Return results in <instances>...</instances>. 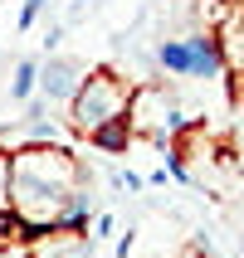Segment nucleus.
Returning a JSON list of instances; mask_svg holds the SVG:
<instances>
[{
  "label": "nucleus",
  "instance_id": "nucleus-1",
  "mask_svg": "<svg viewBox=\"0 0 244 258\" xmlns=\"http://www.w3.org/2000/svg\"><path fill=\"white\" fill-rule=\"evenodd\" d=\"M93 210L83 166L64 142H25L10 151V219L15 234L39 239L49 229H78Z\"/></svg>",
  "mask_w": 244,
  "mask_h": 258
},
{
  "label": "nucleus",
  "instance_id": "nucleus-2",
  "mask_svg": "<svg viewBox=\"0 0 244 258\" xmlns=\"http://www.w3.org/2000/svg\"><path fill=\"white\" fill-rule=\"evenodd\" d=\"M127 102H132V83L122 73L93 69V73H83L78 93L69 98V127L78 132V137H93V132L108 127V122H122V117H127Z\"/></svg>",
  "mask_w": 244,
  "mask_h": 258
},
{
  "label": "nucleus",
  "instance_id": "nucleus-3",
  "mask_svg": "<svg viewBox=\"0 0 244 258\" xmlns=\"http://www.w3.org/2000/svg\"><path fill=\"white\" fill-rule=\"evenodd\" d=\"M157 69L171 78H225V54L215 34H186V39H161L157 44Z\"/></svg>",
  "mask_w": 244,
  "mask_h": 258
},
{
  "label": "nucleus",
  "instance_id": "nucleus-4",
  "mask_svg": "<svg viewBox=\"0 0 244 258\" xmlns=\"http://www.w3.org/2000/svg\"><path fill=\"white\" fill-rule=\"evenodd\" d=\"M127 127L166 146V142H171V132H181V107H176V98H171L161 83H152V88H132Z\"/></svg>",
  "mask_w": 244,
  "mask_h": 258
},
{
  "label": "nucleus",
  "instance_id": "nucleus-5",
  "mask_svg": "<svg viewBox=\"0 0 244 258\" xmlns=\"http://www.w3.org/2000/svg\"><path fill=\"white\" fill-rule=\"evenodd\" d=\"M78 83H83V69H78L73 58H44V63H39V83H34V93H39V98L54 107V102H69L73 93H78Z\"/></svg>",
  "mask_w": 244,
  "mask_h": 258
},
{
  "label": "nucleus",
  "instance_id": "nucleus-6",
  "mask_svg": "<svg viewBox=\"0 0 244 258\" xmlns=\"http://www.w3.org/2000/svg\"><path fill=\"white\" fill-rule=\"evenodd\" d=\"M34 83H39V58H20L15 73H10V98H15V102L34 98Z\"/></svg>",
  "mask_w": 244,
  "mask_h": 258
},
{
  "label": "nucleus",
  "instance_id": "nucleus-7",
  "mask_svg": "<svg viewBox=\"0 0 244 258\" xmlns=\"http://www.w3.org/2000/svg\"><path fill=\"white\" fill-rule=\"evenodd\" d=\"M127 117H122V122H108V127H98L93 132V142L103 146V151H122V146H127Z\"/></svg>",
  "mask_w": 244,
  "mask_h": 258
},
{
  "label": "nucleus",
  "instance_id": "nucleus-8",
  "mask_svg": "<svg viewBox=\"0 0 244 258\" xmlns=\"http://www.w3.org/2000/svg\"><path fill=\"white\" fill-rule=\"evenodd\" d=\"M0 210H10V151H0Z\"/></svg>",
  "mask_w": 244,
  "mask_h": 258
},
{
  "label": "nucleus",
  "instance_id": "nucleus-9",
  "mask_svg": "<svg viewBox=\"0 0 244 258\" xmlns=\"http://www.w3.org/2000/svg\"><path fill=\"white\" fill-rule=\"evenodd\" d=\"M39 15H44V0H25V10H20V29H29Z\"/></svg>",
  "mask_w": 244,
  "mask_h": 258
},
{
  "label": "nucleus",
  "instance_id": "nucleus-10",
  "mask_svg": "<svg viewBox=\"0 0 244 258\" xmlns=\"http://www.w3.org/2000/svg\"><path fill=\"white\" fill-rule=\"evenodd\" d=\"M10 234H15V219H10V210H0V244H5Z\"/></svg>",
  "mask_w": 244,
  "mask_h": 258
},
{
  "label": "nucleus",
  "instance_id": "nucleus-11",
  "mask_svg": "<svg viewBox=\"0 0 244 258\" xmlns=\"http://www.w3.org/2000/svg\"><path fill=\"white\" fill-rule=\"evenodd\" d=\"M181 258H205V248H186V253H181Z\"/></svg>",
  "mask_w": 244,
  "mask_h": 258
},
{
  "label": "nucleus",
  "instance_id": "nucleus-12",
  "mask_svg": "<svg viewBox=\"0 0 244 258\" xmlns=\"http://www.w3.org/2000/svg\"><path fill=\"white\" fill-rule=\"evenodd\" d=\"M239 107H244V78H239Z\"/></svg>",
  "mask_w": 244,
  "mask_h": 258
},
{
  "label": "nucleus",
  "instance_id": "nucleus-13",
  "mask_svg": "<svg viewBox=\"0 0 244 258\" xmlns=\"http://www.w3.org/2000/svg\"><path fill=\"white\" fill-rule=\"evenodd\" d=\"M239 248H244V234H239Z\"/></svg>",
  "mask_w": 244,
  "mask_h": 258
}]
</instances>
